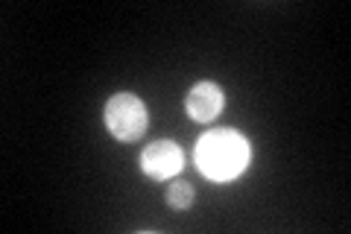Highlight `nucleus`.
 Returning a JSON list of instances; mask_svg holds the SVG:
<instances>
[{"instance_id":"39448f33","label":"nucleus","mask_w":351,"mask_h":234,"mask_svg":"<svg viewBox=\"0 0 351 234\" xmlns=\"http://www.w3.org/2000/svg\"><path fill=\"white\" fill-rule=\"evenodd\" d=\"M167 205L176 211H184L193 205V187L188 182H173L167 187Z\"/></svg>"},{"instance_id":"20e7f679","label":"nucleus","mask_w":351,"mask_h":234,"mask_svg":"<svg viewBox=\"0 0 351 234\" xmlns=\"http://www.w3.org/2000/svg\"><path fill=\"white\" fill-rule=\"evenodd\" d=\"M223 108H226V91L211 80L196 82L188 91V97H184V111L196 124H211Z\"/></svg>"},{"instance_id":"f257e3e1","label":"nucleus","mask_w":351,"mask_h":234,"mask_svg":"<svg viewBox=\"0 0 351 234\" xmlns=\"http://www.w3.org/2000/svg\"><path fill=\"white\" fill-rule=\"evenodd\" d=\"M196 167L211 182H232L249 167L252 143L237 129H211L196 141Z\"/></svg>"},{"instance_id":"7ed1b4c3","label":"nucleus","mask_w":351,"mask_h":234,"mask_svg":"<svg viewBox=\"0 0 351 234\" xmlns=\"http://www.w3.org/2000/svg\"><path fill=\"white\" fill-rule=\"evenodd\" d=\"M184 167V152L176 141H152L149 147H144L141 152V170H144L149 179L156 182H167V179H176Z\"/></svg>"},{"instance_id":"f03ea898","label":"nucleus","mask_w":351,"mask_h":234,"mask_svg":"<svg viewBox=\"0 0 351 234\" xmlns=\"http://www.w3.org/2000/svg\"><path fill=\"white\" fill-rule=\"evenodd\" d=\"M103 124L108 129V135L120 143L141 141L149 126V111L147 103L132 91H117L106 100L103 106Z\"/></svg>"}]
</instances>
